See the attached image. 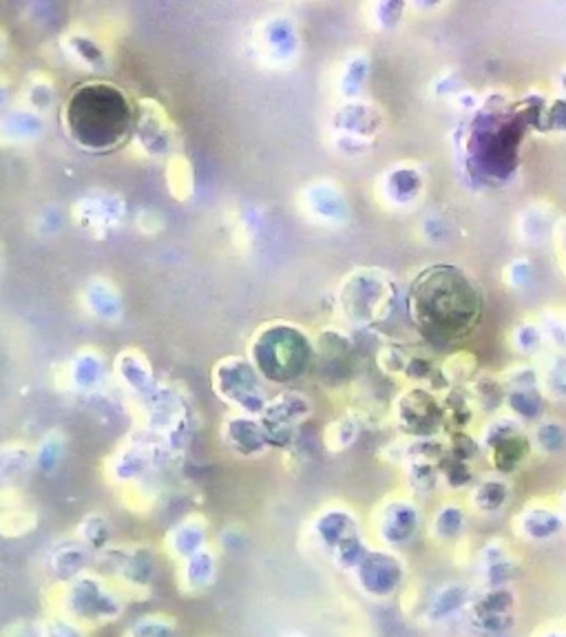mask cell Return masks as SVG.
Listing matches in <instances>:
<instances>
[{"label": "cell", "mask_w": 566, "mask_h": 637, "mask_svg": "<svg viewBox=\"0 0 566 637\" xmlns=\"http://www.w3.org/2000/svg\"><path fill=\"white\" fill-rule=\"evenodd\" d=\"M133 104L127 93L109 82H87L71 93L65 124L73 140L89 151L120 146L133 129Z\"/></svg>", "instance_id": "obj_2"}, {"label": "cell", "mask_w": 566, "mask_h": 637, "mask_svg": "<svg viewBox=\"0 0 566 637\" xmlns=\"http://www.w3.org/2000/svg\"><path fill=\"white\" fill-rule=\"evenodd\" d=\"M407 310L425 339L447 346L467 339L482 317V295L456 266H429L414 279Z\"/></svg>", "instance_id": "obj_1"}, {"label": "cell", "mask_w": 566, "mask_h": 637, "mask_svg": "<svg viewBox=\"0 0 566 637\" xmlns=\"http://www.w3.org/2000/svg\"><path fill=\"white\" fill-rule=\"evenodd\" d=\"M91 631L78 622H73L67 615L51 611L38 622V637H89Z\"/></svg>", "instance_id": "obj_17"}, {"label": "cell", "mask_w": 566, "mask_h": 637, "mask_svg": "<svg viewBox=\"0 0 566 637\" xmlns=\"http://www.w3.org/2000/svg\"><path fill=\"white\" fill-rule=\"evenodd\" d=\"M423 191V175L412 166H396L383 177V197L396 206L412 204Z\"/></svg>", "instance_id": "obj_13"}, {"label": "cell", "mask_w": 566, "mask_h": 637, "mask_svg": "<svg viewBox=\"0 0 566 637\" xmlns=\"http://www.w3.org/2000/svg\"><path fill=\"white\" fill-rule=\"evenodd\" d=\"M93 569H96V553L82 545L76 536L60 538L43 558V573L51 589L62 587Z\"/></svg>", "instance_id": "obj_8"}, {"label": "cell", "mask_w": 566, "mask_h": 637, "mask_svg": "<svg viewBox=\"0 0 566 637\" xmlns=\"http://www.w3.org/2000/svg\"><path fill=\"white\" fill-rule=\"evenodd\" d=\"M175 620L166 613H144L140 618H135L124 637H175Z\"/></svg>", "instance_id": "obj_16"}, {"label": "cell", "mask_w": 566, "mask_h": 637, "mask_svg": "<svg viewBox=\"0 0 566 637\" xmlns=\"http://www.w3.org/2000/svg\"><path fill=\"white\" fill-rule=\"evenodd\" d=\"M553 246L555 261H558L562 275L566 277V217H562L560 222H555L553 226Z\"/></svg>", "instance_id": "obj_26"}, {"label": "cell", "mask_w": 566, "mask_h": 637, "mask_svg": "<svg viewBox=\"0 0 566 637\" xmlns=\"http://www.w3.org/2000/svg\"><path fill=\"white\" fill-rule=\"evenodd\" d=\"M129 598L100 571H89L62 587L51 589V611L67 615L87 631L115 624L129 607Z\"/></svg>", "instance_id": "obj_3"}, {"label": "cell", "mask_w": 566, "mask_h": 637, "mask_svg": "<svg viewBox=\"0 0 566 637\" xmlns=\"http://www.w3.org/2000/svg\"><path fill=\"white\" fill-rule=\"evenodd\" d=\"M0 637H38V622H16L9 626V629H5V633Z\"/></svg>", "instance_id": "obj_28"}, {"label": "cell", "mask_w": 566, "mask_h": 637, "mask_svg": "<svg viewBox=\"0 0 566 637\" xmlns=\"http://www.w3.org/2000/svg\"><path fill=\"white\" fill-rule=\"evenodd\" d=\"M308 211L312 217L321 219L326 224H339L348 217V204H345L343 195L334 189L332 184L319 182L308 189Z\"/></svg>", "instance_id": "obj_12"}, {"label": "cell", "mask_w": 566, "mask_h": 637, "mask_svg": "<svg viewBox=\"0 0 566 637\" xmlns=\"http://www.w3.org/2000/svg\"><path fill=\"white\" fill-rule=\"evenodd\" d=\"M365 78H368V58L350 60L348 71H345L343 76V91L348 93V96H354V93L361 89Z\"/></svg>", "instance_id": "obj_23"}, {"label": "cell", "mask_w": 566, "mask_h": 637, "mask_svg": "<svg viewBox=\"0 0 566 637\" xmlns=\"http://www.w3.org/2000/svg\"><path fill=\"white\" fill-rule=\"evenodd\" d=\"M217 392L224 396L226 401L239 405L241 410L259 412L264 410L266 394L264 385H261V377L253 368V363L228 359L219 363L217 368Z\"/></svg>", "instance_id": "obj_7"}, {"label": "cell", "mask_w": 566, "mask_h": 637, "mask_svg": "<svg viewBox=\"0 0 566 637\" xmlns=\"http://www.w3.org/2000/svg\"><path fill=\"white\" fill-rule=\"evenodd\" d=\"M511 341L520 352H536L542 346L544 337H542L540 326H536V323H520V326L513 330Z\"/></svg>", "instance_id": "obj_21"}, {"label": "cell", "mask_w": 566, "mask_h": 637, "mask_svg": "<svg viewBox=\"0 0 566 637\" xmlns=\"http://www.w3.org/2000/svg\"><path fill=\"white\" fill-rule=\"evenodd\" d=\"M396 304L394 279L376 268H359L343 279L339 290L341 315L354 326L385 321Z\"/></svg>", "instance_id": "obj_5"}, {"label": "cell", "mask_w": 566, "mask_h": 637, "mask_svg": "<svg viewBox=\"0 0 566 637\" xmlns=\"http://www.w3.org/2000/svg\"><path fill=\"white\" fill-rule=\"evenodd\" d=\"M476 372V357L471 352H456L445 361L443 368L438 370L443 383H460L467 381Z\"/></svg>", "instance_id": "obj_18"}, {"label": "cell", "mask_w": 566, "mask_h": 637, "mask_svg": "<svg viewBox=\"0 0 566 637\" xmlns=\"http://www.w3.org/2000/svg\"><path fill=\"white\" fill-rule=\"evenodd\" d=\"M560 82H562V91L566 93V73H564V76H562V80H560Z\"/></svg>", "instance_id": "obj_29"}, {"label": "cell", "mask_w": 566, "mask_h": 637, "mask_svg": "<svg viewBox=\"0 0 566 637\" xmlns=\"http://www.w3.org/2000/svg\"><path fill=\"white\" fill-rule=\"evenodd\" d=\"M317 346L295 323L272 321L255 332L250 343V361L259 377L275 383L299 379L308 370Z\"/></svg>", "instance_id": "obj_4"}, {"label": "cell", "mask_w": 566, "mask_h": 637, "mask_svg": "<svg viewBox=\"0 0 566 637\" xmlns=\"http://www.w3.org/2000/svg\"><path fill=\"white\" fill-rule=\"evenodd\" d=\"M505 279L509 281L511 288H524L533 279V268H531L529 261L518 259V261H513V264L507 268Z\"/></svg>", "instance_id": "obj_25"}, {"label": "cell", "mask_w": 566, "mask_h": 637, "mask_svg": "<svg viewBox=\"0 0 566 637\" xmlns=\"http://www.w3.org/2000/svg\"><path fill=\"white\" fill-rule=\"evenodd\" d=\"M540 330H542V337L551 341V346L558 350V354L564 359L566 357V321L558 317L549 319Z\"/></svg>", "instance_id": "obj_24"}, {"label": "cell", "mask_w": 566, "mask_h": 637, "mask_svg": "<svg viewBox=\"0 0 566 637\" xmlns=\"http://www.w3.org/2000/svg\"><path fill=\"white\" fill-rule=\"evenodd\" d=\"M76 536L82 545L89 547L93 553H102L104 549H109L113 545V527L109 518H104L100 514H91L87 518H82V522L76 529Z\"/></svg>", "instance_id": "obj_15"}, {"label": "cell", "mask_w": 566, "mask_h": 637, "mask_svg": "<svg viewBox=\"0 0 566 637\" xmlns=\"http://www.w3.org/2000/svg\"><path fill=\"white\" fill-rule=\"evenodd\" d=\"M403 5L398 3H381L376 5V16H379V27H392L401 20Z\"/></svg>", "instance_id": "obj_27"}, {"label": "cell", "mask_w": 566, "mask_h": 637, "mask_svg": "<svg viewBox=\"0 0 566 637\" xmlns=\"http://www.w3.org/2000/svg\"><path fill=\"white\" fill-rule=\"evenodd\" d=\"M228 438L230 443H237L241 449L264 443V436H261L259 427H255V423H250L246 419H235L233 423H230Z\"/></svg>", "instance_id": "obj_20"}, {"label": "cell", "mask_w": 566, "mask_h": 637, "mask_svg": "<svg viewBox=\"0 0 566 637\" xmlns=\"http://www.w3.org/2000/svg\"><path fill=\"white\" fill-rule=\"evenodd\" d=\"M36 527V518L29 511H9L0 518V534L3 536H27Z\"/></svg>", "instance_id": "obj_19"}, {"label": "cell", "mask_w": 566, "mask_h": 637, "mask_svg": "<svg viewBox=\"0 0 566 637\" xmlns=\"http://www.w3.org/2000/svg\"><path fill=\"white\" fill-rule=\"evenodd\" d=\"M96 571L109 578L133 602L149 598L160 576V562L151 545L127 542V545H111L98 553Z\"/></svg>", "instance_id": "obj_6"}, {"label": "cell", "mask_w": 566, "mask_h": 637, "mask_svg": "<svg viewBox=\"0 0 566 637\" xmlns=\"http://www.w3.org/2000/svg\"><path fill=\"white\" fill-rule=\"evenodd\" d=\"M202 549H206V525L199 518L191 516L171 527V531L164 538L162 551L173 562H182Z\"/></svg>", "instance_id": "obj_10"}, {"label": "cell", "mask_w": 566, "mask_h": 637, "mask_svg": "<svg viewBox=\"0 0 566 637\" xmlns=\"http://www.w3.org/2000/svg\"><path fill=\"white\" fill-rule=\"evenodd\" d=\"M266 47L268 54L275 58L290 60V56H295L297 51V31L295 23H290L288 18H275L266 25Z\"/></svg>", "instance_id": "obj_14"}, {"label": "cell", "mask_w": 566, "mask_h": 637, "mask_svg": "<svg viewBox=\"0 0 566 637\" xmlns=\"http://www.w3.org/2000/svg\"><path fill=\"white\" fill-rule=\"evenodd\" d=\"M334 124L341 131L339 138H350L361 144H370L372 135L376 133L381 124L379 113H376L370 104H345V107L337 113Z\"/></svg>", "instance_id": "obj_11"}, {"label": "cell", "mask_w": 566, "mask_h": 637, "mask_svg": "<svg viewBox=\"0 0 566 637\" xmlns=\"http://www.w3.org/2000/svg\"><path fill=\"white\" fill-rule=\"evenodd\" d=\"M407 361H410V352L403 346H396V343H387L385 348L379 350V365L387 374L405 372Z\"/></svg>", "instance_id": "obj_22"}, {"label": "cell", "mask_w": 566, "mask_h": 637, "mask_svg": "<svg viewBox=\"0 0 566 637\" xmlns=\"http://www.w3.org/2000/svg\"><path fill=\"white\" fill-rule=\"evenodd\" d=\"M217 560L211 549L193 553L191 558L177 562V587L186 595H199L211 587L215 580Z\"/></svg>", "instance_id": "obj_9"}]
</instances>
